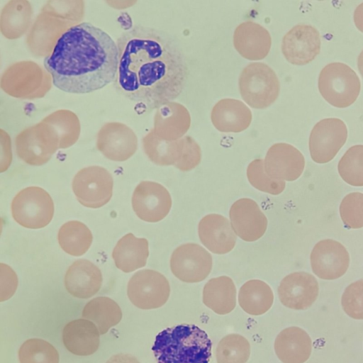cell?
Here are the masks:
<instances>
[{
    "label": "cell",
    "mask_w": 363,
    "mask_h": 363,
    "mask_svg": "<svg viewBox=\"0 0 363 363\" xmlns=\"http://www.w3.org/2000/svg\"><path fill=\"white\" fill-rule=\"evenodd\" d=\"M313 272L320 279L334 280L343 276L350 265V255L340 242L333 239L319 241L311 255Z\"/></svg>",
    "instance_id": "obj_12"
},
{
    "label": "cell",
    "mask_w": 363,
    "mask_h": 363,
    "mask_svg": "<svg viewBox=\"0 0 363 363\" xmlns=\"http://www.w3.org/2000/svg\"><path fill=\"white\" fill-rule=\"evenodd\" d=\"M203 302L218 315H225L236 306V288L231 278L221 276L211 279L203 290Z\"/></svg>",
    "instance_id": "obj_24"
},
{
    "label": "cell",
    "mask_w": 363,
    "mask_h": 363,
    "mask_svg": "<svg viewBox=\"0 0 363 363\" xmlns=\"http://www.w3.org/2000/svg\"><path fill=\"white\" fill-rule=\"evenodd\" d=\"M212 264L211 254L196 243H186L177 247L170 259L173 274L186 283L204 280L210 274Z\"/></svg>",
    "instance_id": "obj_10"
},
{
    "label": "cell",
    "mask_w": 363,
    "mask_h": 363,
    "mask_svg": "<svg viewBox=\"0 0 363 363\" xmlns=\"http://www.w3.org/2000/svg\"><path fill=\"white\" fill-rule=\"evenodd\" d=\"M198 233L201 242L215 254H225L235 247L237 236L229 220L218 214H209L199 222Z\"/></svg>",
    "instance_id": "obj_18"
},
{
    "label": "cell",
    "mask_w": 363,
    "mask_h": 363,
    "mask_svg": "<svg viewBox=\"0 0 363 363\" xmlns=\"http://www.w3.org/2000/svg\"><path fill=\"white\" fill-rule=\"evenodd\" d=\"M229 216L234 232L245 241H255L266 232L267 217L252 199L243 198L234 202Z\"/></svg>",
    "instance_id": "obj_16"
},
{
    "label": "cell",
    "mask_w": 363,
    "mask_h": 363,
    "mask_svg": "<svg viewBox=\"0 0 363 363\" xmlns=\"http://www.w3.org/2000/svg\"><path fill=\"white\" fill-rule=\"evenodd\" d=\"M354 22L357 29L363 33V3L357 6L354 11Z\"/></svg>",
    "instance_id": "obj_37"
},
{
    "label": "cell",
    "mask_w": 363,
    "mask_h": 363,
    "mask_svg": "<svg viewBox=\"0 0 363 363\" xmlns=\"http://www.w3.org/2000/svg\"><path fill=\"white\" fill-rule=\"evenodd\" d=\"M313 349L312 340L302 328L291 326L282 330L274 341V351L282 363H305Z\"/></svg>",
    "instance_id": "obj_21"
},
{
    "label": "cell",
    "mask_w": 363,
    "mask_h": 363,
    "mask_svg": "<svg viewBox=\"0 0 363 363\" xmlns=\"http://www.w3.org/2000/svg\"><path fill=\"white\" fill-rule=\"evenodd\" d=\"M249 341L242 335L232 333L223 337L216 350L217 363H246L250 356Z\"/></svg>",
    "instance_id": "obj_28"
},
{
    "label": "cell",
    "mask_w": 363,
    "mask_h": 363,
    "mask_svg": "<svg viewBox=\"0 0 363 363\" xmlns=\"http://www.w3.org/2000/svg\"><path fill=\"white\" fill-rule=\"evenodd\" d=\"M211 120L213 126L222 133H240L251 124V110L242 101L235 99H223L213 106Z\"/></svg>",
    "instance_id": "obj_19"
},
{
    "label": "cell",
    "mask_w": 363,
    "mask_h": 363,
    "mask_svg": "<svg viewBox=\"0 0 363 363\" xmlns=\"http://www.w3.org/2000/svg\"><path fill=\"white\" fill-rule=\"evenodd\" d=\"M102 284L98 267L86 259H78L68 268L65 276L67 291L74 297L88 298L95 295Z\"/></svg>",
    "instance_id": "obj_20"
},
{
    "label": "cell",
    "mask_w": 363,
    "mask_h": 363,
    "mask_svg": "<svg viewBox=\"0 0 363 363\" xmlns=\"http://www.w3.org/2000/svg\"><path fill=\"white\" fill-rule=\"evenodd\" d=\"M167 113L169 134L167 140H177L184 137L191 124V116L187 108L177 102H169L162 106Z\"/></svg>",
    "instance_id": "obj_31"
},
{
    "label": "cell",
    "mask_w": 363,
    "mask_h": 363,
    "mask_svg": "<svg viewBox=\"0 0 363 363\" xmlns=\"http://www.w3.org/2000/svg\"><path fill=\"white\" fill-rule=\"evenodd\" d=\"M247 177L255 188L272 195L281 194L285 188V181L273 179L266 174L262 159H255L249 164Z\"/></svg>",
    "instance_id": "obj_32"
},
{
    "label": "cell",
    "mask_w": 363,
    "mask_h": 363,
    "mask_svg": "<svg viewBox=\"0 0 363 363\" xmlns=\"http://www.w3.org/2000/svg\"><path fill=\"white\" fill-rule=\"evenodd\" d=\"M20 363H59L57 350L48 342L32 338L26 340L18 350Z\"/></svg>",
    "instance_id": "obj_30"
},
{
    "label": "cell",
    "mask_w": 363,
    "mask_h": 363,
    "mask_svg": "<svg viewBox=\"0 0 363 363\" xmlns=\"http://www.w3.org/2000/svg\"><path fill=\"white\" fill-rule=\"evenodd\" d=\"M360 81L355 72L342 62L325 65L320 72L318 89L332 106L346 108L352 105L360 92Z\"/></svg>",
    "instance_id": "obj_5"
},
{
    "label": "cell",
    "mask_w": 363,
    "mask_h": 363,
    "mask_svg": "<svg viewBox=\"0 0 363 363\" xmlns=\"http://www.w3.org/2000/svg\"><path fill=\"white\" fill-rule=\"evenodd\" d=\"M320 44V36L315 27L298 24L283 37L281 51L291 64L304 65L313 60L319 54Z\"/></svg>",
    "instance_id": "obj_13"
},
{
    "label": "cell",
    "mask_w": 363,
    "mask_h": 363,
    "mask_svg": "<svg viewBox=\"0 0 363 363\" xmlns=\"http://www.w3.org/2000/svg\"><path fill=\"white\" fill-rule=\"evenodd\" d=\"M82 315L84 318L96 325L100 335L106 333L122 318L120 306L113 299L106 296L96 297L89 301L84 307Z\"/></svg>",
    "instance_id": "obj_26"
},
{
    "label": "cell",
    "mask_w": 363,
    "mask_h": 363,
    "mask_svg": "<svg viewBox=\"0 0 363 363\" xmlns=\"http://www.w3.org/2000/svg\"><path fill=\"white\" fill-rule=\"evenodd\" d=\"M238 88L243 101L255 109H264L277 99L280 82L276 72L263 62H252L240 74Z\"/></svg>",
    "instance_id": "obj_4"
},
{
    "label": "cell",
    "mask_w": 363,
    "mask_h": 363,
    "mask_svg": "<svg viewBox=\"0 0 363 363\" xmlns=\"http://www.w3.org/2000/svg\"><path fill=\"white\" fill-rule=\"evenodd\" d=\"M264 167L266 174L270 178L292 182L296 180L303 173L305 159L294 146L278 143L272 145L267 150Z\"/></svg>",
    "instance_id": "obj_14"
},
{
    "label": "cell",
    "mask_w": 363,
    "mask_h": 363,
    "mask_svg": "<svg viewBox=\"0 0 363 363\" xmlns=\"http://www.w3.org/2000/svg\"><path fill=\"white\" fill-rule=\"evenodd\" d=\"M127 294L136 307L145 310L155 309L166 303L170 294V286L161 273L152 269H143L130 278Z\"/></svg>",
    "instance_id": "obj_7"
},
{
    "label": "cell",
    "mask_w": 363,
    "mask_h": 363,
    "mask_svg": "<svg viewBox=\"0 0 363 363\" xmlns=\"http://www.w3.org/2000/svg\"><path fill=\"white\" fill-rule=\"evenodd\" d=\"M100 333L96 325L85 318L68 323L62 332V340L67 350L79 356L94 354L99 348Z\"/></svg>",
    "instance_id": "obj_22"
},
{
    "label": "cell",
    "mask_w": 363,
    "mask_h": 363,
    "mask_svg": "<svg viewBox=\"0 0 363 363\" xmlns=\"http://www.w3.org/2000/svg\"><path fill=\"white\" fill-rule=\"evenodd\" d=\"M92 234L87 226L78 220L65 223L59 230L58 242L61 248L73 256L83 255L91 246Z\"/></svg>",
    "instance_id": "obj_27"
},
{
    "label": "cell",
    "mask_w": 363,
    "mask_h": 363,
    "mask_svg": "<svg viewBox=\"0 0 363 363\" xmlns=\"http://www.w3.org/2000/svg\"><path fill=\"white\" fill-rule=\"evenodd\" d=\"M341 178L353 186H363V145L350 147L338 162Z\"/></svg>",
    "instance_id": "obj_29"
},
{
    "label": "cell",
    "mask_w": 363,
    "mask_h": 363,
    "mask_svg": "<svg viewBox=\"0 0 363 363\" xmlns=\"http://www.w3.org/2000/svg\"><path fill=\"white\" fill-rule=\"evenodd\" d=\"M132 206L139 218L155 223L162 220L169 213L172 199L162 184L143 181L134 190Z\"/></svg>",
    "instance_id": "obj_11"
},
{
    "label": "cell",
    "mask_w": 363,
    "mask_h": 363,
    "mask_svg": "<svg viewBox=\"0 0 363 363\" xmlns=\"http://www.w3.org/2000/svg\"><path fill=\"white\" fill-rule=\"evenodd\" d=\"M212 343L194 325L182 324L159 333L152 347L157 363H209Z\"/></svg>",
    "instance_id": "obj_3"
},
{
    "label": "cell",
    "mask_w": 363,
    "mask_h": 363,
    "mask_svg": "<svg viewBox=\"0 0 363 363\" xmlns=\"http://www.w3.org/2000/svg\"><path fill=\"white\" fill-rule=\"evenodd\" d=\"M347 138V128L340 119H322L313 128L309 137V151L312 160L319 164L331 161Z\"/></svg>",
    "instance_id": "obj_9"
},
{
    "label": "cell",
    "mask_w": 363,
    "mask_h": 363,
    "mask_svg": "<svg viewBox=\"0 0 363 363\" xmlns=\"http://www.w3.org/2000/svg\"><path fill=\"white\" fill-rule=\"evenodd\" d=\"M184 138L182 156L175 167L182 171H189L200 163L201 151L199 145L191 137L186 135Z\"/></svg>",
    "instance_id": "obj_35"
},
{
    "label": "cell",
    "mask_w": 363,
    "mask_h": 363,
    "mask_svg": "<svg viewBox=\"0 0 363 363\" xmlns=\"http://www.w3.org/2000/svg\"><path fill=\"white\" fill-rule=\"evenodd\" d=\"M149 255L148 241L128 233L117 242L112 253L116 267L131 272L145 266Z\"/></svg>",
    "instance_id": "obj_23"
},
{
    "label": "cell",
    "mask_w": 363,
    "mask_h": 363,
    "mask_svg": "<svg viewBox=\"0 0 363 363\" xmlns=\"http://www.w3.org/2000/svg\"><path fill=\"white\" fill-rule=\"evenodd\" d=\"M340 215L348 228H363V194L352 192L347 194L340 203Z\"/></svg>",
    "instance_id": "obj_33"
},
{
    "label": "cell",
    "mask_w": 363,
    "mask_h": 363,
    "mask_svg": "<svg viewBox=\"0 0 363 363\" xmlns=\"http://www.w3.org/2000/svg\"><path fill=\"white\" fill-rule=\"evenodd\" d=\"M236 51L249 60H261L269 54L272 38L269 32L260 24L252 21L240 23L233 37Z\"/></svg>",
    "instance_id": "obj_17"
},
{
    "label": "cell",
    "mask_w": 363,
    "mask_h": 363,
    "mask_svg": "<svg viewBox=\"0 0 363 363\" xmlns=\"http://www.w3.org/2000/svg\"><path fill=\"white\" fill-rule=\"evenodd\" d=\"M281 303L294 310H306L316 301L319 286L315 277L306 272H296L286 275L278 289Z\"/></svg>",
    "instance_id": "obj_15"
},
{
    "label": "cell",
    "mask_w": 363,
    "mask_h": 363,
    "mask_svg": "<svg viewBox=\"0 0 363 363\" xmlns=\"http://www.w3.org/2000/svg\"><path fill=\"white\" fill-rule=\"evenodd\" d=\"M106 363H140V362L130 354L120 353L112 356Z\"/></svg>",
    "instance_id": "obj_36"
},
{
    "label": "cell",
    "mask_w": 363,
    "mask_h": 363,
    "mask_svg": "<svg viewBox=\"0 0 363 363\" xmlns=\"http://www.w3.org/2000/svg\"><path fill=\"white\" fill-rule=\"evenodd\" d=\"M116 44L118 67L113 83L118 94L149 111L181 94L189 69L182 49L169 33L138 25L122 33Z\"/></svg>",
    "instance_id": "obj_1"
},
{
    "label": "cell",
    "mask_w": 363,
    "mask_h": 363,
    "mask_svg": "<svg viewBox=\"0 0 363 363\" xmlns=\"http://www.w3.org/2000/svg\"><path fill=\"white\" fill-rule=\"evenodd\" d=\"M344 312L355 320H363V279L348 285L341 297Z\"/></svg>",
    "instance_id": "obj_34"
},
{
    "label": "cell",
    "mask_w": 363,
    "mask_h": 363,
    "mask_svg": "<svg viewBox=\"0 0 363 363\" xmlns=\"http://www.w3.org/2000/svg\"><path fill=\"white\" fill-rule=\"evenodd\" d=\"M113 185L112 176L100 167L82 169L72 181V189L79 202L92 208H100L109 201Z\"/></svg>",
    "instance_id": "obj_8"
},
{
    "label": "cell",
    "mask_w": 363,
    "mask_h": 363,
    "mask_svg": "<svg viewBox=\"0 0 363 363\" xmlns=\"http://www.w3.org/2000/svg\"><path fill=\"white\" fill-rule=\"evenodd\" d=\"M12 216L21 225L31 229L45 227L54 214V203L50 194L38 186L20 191L11 203Z\"/></svg>",
    "instance_id": "obj_6"
},
{
    "label": "cell",
    "mask_w": 363,
    "mask_h": 363,
    "mask_svg": "<svg viewBox=\"0 0 363 363\" xmlns=\"http://www.w3.org/2000/svg\"><path fill=\"white\" fill-rule=\"evenodd\" d=\"M44 67L58 89L88 94L114 82L118 50L112 38L88 22L74 25L57 40Z\"/></svg>",
    "instance_id": "obj_2"
},
{
    "label": "cell",
    "mask_w": 363,
    "mask_h": 363,
    "mask_svg": "<svg viewBox=\"0 0 363 363\" xmlns=\"http://www.w3.org/2000/svg\"><path fill=\"white\" fill-rule=\"evenodd\" d=\"M358 69L363 78V50L359 53L357 58Z\"/></svg>",
    "instance_id": "obj_38"
},
{
    "label": "cell",
    "mask_w": 363,
    "mask_h": 363,
    "mask_svg": "<svg viewBox=\"0 0 363 363\" xmlns=\"http://www.w3.org/2000/svg\"><path fill=\"white\" fill-rule=\"evenodd\" d=\"M274 301L271 287L265 282L252 279L240 289L238 303L241 308L252 315H260L267 312Z\"/></svg>",
    "instance_id": "obj_25"
}]
</instances>
